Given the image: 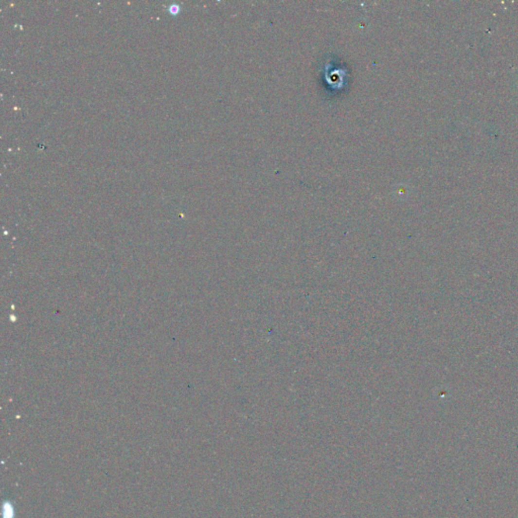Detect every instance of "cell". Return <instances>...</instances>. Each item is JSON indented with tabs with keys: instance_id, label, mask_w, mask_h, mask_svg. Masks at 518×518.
Returning a JSON list of instances; mask_svg holds the SVG:
<instances>
[{
	"instance_id": "6da1fadb",
	"label": "cell",
	"mask_w": 518,
	"mask_h": 518,
	"mask_svg": "<svg viewBox=\"0 0 518 518\" xmlns=\"http://www.w3.org/2000/svg\"><path fill=\"white\" fill-rule=\"evenodd\" d=\"M15 508L9 501H5L2 505V516L3 518H15Z\"/></svg>"
}]
</instances>
